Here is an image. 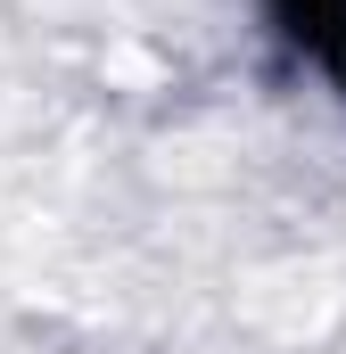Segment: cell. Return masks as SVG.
I'll return each mask as SVG.
<instances>
[{
    "instance_id": "cell-1",
    "label": "cell",
    "mask_w": 346,
    "mask_h": 354,
    "mask_svg": "<svg viewBox=\"0 0 346 354\" xmlns=\"http://www.w3.org/2000/svg\"><path fill=\"white\" fill-rule=\"evenodd\" d=\"M264 8H272V25L297 58H313L322 75L346 83V0H264Z\"/></svg>"
}]
</instances>
